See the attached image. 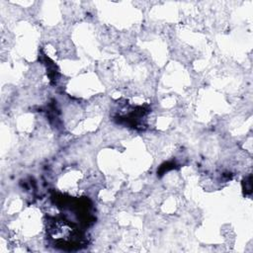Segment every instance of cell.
I'll list each match as a JSON object with an SVG mask.
<instances>
[{
	"label": "cell",
	"instance_id": "1",
	"mask_svg": "<svg viewBox=\"0 0 253 253\" xmlns=\"http://www.w3.org/2000/svg\"><path fill=\"white\" fill-rule=\"evenodd\" d=\"M47 223L48 235L55 242V245L72 249L78 247L81 243L82 237L79 229L69 220L62 217H52Z\"/></svg>",
	"mask_w": 253,
	"mask_h": 253
}]
</instances>
